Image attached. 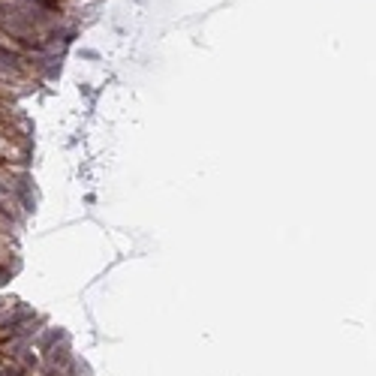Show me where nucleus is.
Segmentation results:
<instances>
[{
  "mask_svg": "<svg viewBox=\"0 0 376 376\" xmlns=\"http://www.w3.org/2000/svg\"><path fill=\"white\" fill-rule=\"evenodd\" d=\"M6 280H9V268H3V265H0V283H6Z\"/></svg>",
  "mask_w": 376,
  "mask_h": 376,
  "instance_id": "1",
  "label": "nucleus"
},
{
  "mask_svg": "<svg viewBox=\"0 0 376 376\" xmlns=\"http://www.w3.org/2000/svg\"><path fill=\"white\" fill-rule=\"evenodd\" d=\"M0 304H3V301H0Z\"/></svg>",
  "mask_w": 376,
  "mask_h": 376,
  "instance_id": "2",
  "label": "nucleus"
}]
</instances>
